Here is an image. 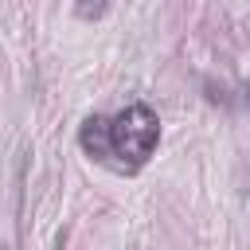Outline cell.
<instances>
[{
	"label": "cell",
	"instance_id": "1",
	"mask_svg": "<svg viewBox=\"0 0 250 250\" xmlns=\"http://www.w3.org/2000/svg\"><path fill=\"white\" fill-rule=\"evenodd\" d=\"M156 141H160L156 113L145 102H133L113 121H105V156H102V164H109L117 172H137L152 156Z\"/></svg>",
	"mask_w": 250,
	"mask_h": 250
},
{
	"label": "cell",
	"instance_id": "2",
	"mask_svg": "<svg viewBox=\"0 0 250 250\" xmlns=\"http://www.w3.org/2000/svg\"><path fill=\"white\" fill-rule=\"evenodd\" d=\"M105 8H109V0H78L74 4V16L78 20H102Z\"/></svg>",
	"mask_w": 250,
	"mask_h": 250
},
{
	"label": "cell",
	"instance_id": "3",
	"mask_svg": "<svg viewBox=\"0 0 250 250\" xmlns=\"http://www.w3.org/2000/svg\"><path fill=\"white\" fill-rule=\"evenodd\" d=\"M0 250H12V246H0Z\"/></svg>",
	"mask_w": 250,
	"mask_h": 250
}]
</instances>
